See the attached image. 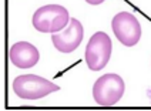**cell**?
<instances>
[{"label": "cell", "instance_id": "obj_3", "mask_svg": "<svg viewBox=\"0 0 151 111\" xmlns=\"http://www.w3.org/2000/svg\"><path fill=\"white\" fill-rule=\"evenodd\" d=\"M124 81L123 78L114 73L101 76L93 85V97L94 101L100 105L110 107L117 104L124 94Z\"/></svg>", "mask_w": 151, "mask_h": 111}, {"label": "cell", "instance_id": "obj_8", "mask_svg": "<svg viewBox=\"0 0 151 111\" xmlns=\"http://www.w3.org/2000/svg\"><path fill=\"white\" fill-rule=\"evenodd\" d=\"M88 4H101L104 0H86Z\"/></svg>", "mask_w": 151, "mask_h": 111}, {"label": "cell", "instance_id": "obj_4", "mask_svg": "<svg viewBox=\"0 0 151 111\" xmlns=\"http://www.w3.org/2000/svg\"><path fill=\"white\" fill-rule=\"evenodd\" d=\"M86 63L93 71H100L104 68L111 57V40L104 32H97L91 36L86 47Z\"/></svg>", "mask_w": 151, "mask_h": 111}, {"label": "cell", "instance_id": "obj_5", "mask_svg": "<svg viewBox=\"0 0 151 111\" xmlns=\"http://www.w3.org/2000/svg\"><path fill=\"white\" fill-rule=\"evenodd\" d=\"M111 27H113V32L116 34L117 40L123 46L133 47L140 42L141 26L134 14L128 11H120L113 17Z\"/></svg>", "mask_w": 151, "mask_h": 111}, {"label": "cell", "instance_id": "obj_2", "mask_svg": "<svg viewBox=\"0 0 151 111\" xmlns=\"http://www.w3.org/2000/svg\"><path fill=\"white\" fill-rule=\"evenodd\" d=\"M60 87L49 80L36 74L19 76L13 81V91L17 97L24 100H39L50 93L59 91Z\"/></svg>", "mask_w": 151, "mask_h": 111}, {"label": "cell", "instance_id": "obj_1", "mask_svg": "<svg viewBox=\"0 0 151 111\" xmlns=\"http://www.w3.org/2000/svg\"><path fill=\"white\" fill-rule=\"evenodd\" d=\"M70 23L68 11L60 4H47L33 14V26L40 33H59Z\"/></svg>", "mask_w": 151, "mask_h": 111}, {"label": "cell", "instance_id": "obj_6", "mask_svg": "<svg viewBox=\"0 0 151 111\" xmlns=\"http://www.w3.org/2000/svg\"><path fill=\"white\" fill-rule=\"evenodd\" d=\"M83 37H84L83 24L77 19H71L67 29L64 32L51 36V42H53L54 47L59 51H61V53H71L80 46V43L83 42Z\"/></svg>", "mask_w": 151, "mask_h": 111}, {"label": "cell", "instance_id": "obj_7", "mask_svg": "<svg viewBox=\"0 0 151 111\" xmlns=\"http://www.w3.org/2000/svg\"><path fill=\"white\" fill-rule=\"evenodd\" d=\"M9 59L19 68H32L40 59L39 50L27 42L14 43L9 50Z\"/></svg>", "mask_w": 151, "mask_h": 111}]
</instances>
